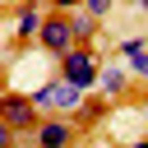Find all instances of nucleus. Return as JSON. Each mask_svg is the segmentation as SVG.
Returning a JSON list of instances; mask_svg holds the SVG:
<instances>
[{
	"instance_id": "obj_2",
	"label": "nucleus",
	"mask_w": 148,
	"mask_h": 148,
	"mask_svg": "<svg viewBox=\"0 0 148 148\" xmlns=\"http://www.w3.org/2000/svg\"><path fill=\"white\" fill-rule=\"evenodd\" d=\"M102 56H97V46H74V51H65L60 60H56V74L60 79H69L74 88H97V79H102Z\"/></svg>"
},
{
	"instance_id": "obj_3",
	"label": "nucleus",
	"mask_w": 148,
	"mask_h": 148,
	"mask_svg": "<svg viewBox=\"0 0 148 148\" xmlns=\"http://www.w3.org/2000/svg\"><path fill=\"white\" fill-rule=\"evenodd\" d=\"M0 125H9L14 134H32L42 125V111H37L32 92H18V88L0 92Z\"/></svg>"
},
{
	"instance_id": "obj_8",
	"label": "nucleus",
	"mask_w": 148,
	"mask_h": 148,
	"mask_svg": "<svg viewBox=\"0 0 148 148\" xmlns=\"http://www.w3.org/2000/svg\"><path fill=\"white\" fill-rule=\"evenodd\" d=\"M69 18H74V37H79V46H92V42H97V23H102V18H92L88 9H74Z\"/></svg>"
},
{
	"instance_id": "obj_11",
	"label": "nucleus",
	"mask_w": 148,
	"mask_h": 148,
	"mask_svg": "<svg viewBox=\"0 0 148 148\" xmlns=\"http://www.w3.org/2000/svg\"><path fill=\"white\" fill-rule=\"evenodd\" d=\"M130 74H134V79H148V51L130 56Z\"/></svg>"
},
{
	"instance_id": "obj_4",
	"label": "nucleus",
	"mask_w": 148,
	"mask_h": 148,
	"mask_svg": "<svg viewBox=\"0 0 148 148\" xmlns=\"http://www.w3.org/2000/svg\"><path fill=\"white\" fill-rule=\"evenodd\" d=\"M83 125L74 116H42V125L32 130V148H79Z\"/></svg>"
},
{
	"instance_id": "obj_1",
	"label": "nucleus",
	"mask_w": 148,
	"mask_h": 148,
	"mask_svg": "<svg viewBox=\"0 0 148 148\" xmlns=\"http://www.w3.org/2000/svg\"><path fill=\"white\" fill-rule=\"evenodd\" d=\"M32 102H37V111H42V116H79V111H83V102H88V92H83V88H74L69 79L51 74L46 83H37V88H32Z\"/></svg>"
},
{
	"instance_id": "obj_7",
	"label": "nucleus",
	"mask_w": 148,
	"mask_h": 148,
	"mask_svg": "<svg viewBox=\"0 0 148 148\" xmlns=\"http://www.w3.org/2000/svg\"><path fill=\"white\" fill-rule=\"evenodd\" d=\"M130 79H134L130 65H106L102 79H97V92H102L106 102H111V97H125V92H130Z\"/></svg>"
},
{
	"instance_id": "obj_6",
	"label": "nucleus",
	"mask_w": 148,
	"mask_h": 148,
	"mask_svg": "<svg viewBox=\"0 0 148 148\" xmlns=\"http://www.w3.org/2000/svg\"><path fill=\"white\" fill-rule=\"evenodd\" d=\"M46 0H18L14 5V42L18 46H28V42H37V32H42V23H46Z\"/></svg>"
},
{
	"instance_id": "obj_9",
	"label": "nucleus",
	"mask_w": 148,
	"mask_h": 148,
	"mask_svg": "<svg viewBox=\"0 0 148 148\" xmlns=\"http://www.w3.org/2000/svg\"><path fill=\"white\" fill-rule=\"evenodd\" d=\"M102 116H106V97H88V102H83V111H79L74 120H79V125L88 130V125H97Z\"/></svg>"
},
{
	"instance_id": "obj_16",
	"label": "nucleus",
	"mask_w": 148,
	"mask_h": 148,
	"mask_svg": "<svg viewBox=\"0 0 148 148\" xmlns=\"http://www.w3.org/2000/svg\"><path fill=\"white\" fill-rule=\"evenodd\" d=\"M139 9H143V14H148V0H139Z\"/></svg>"
},
{
	"instance_id": "obj_15",
	"label": "nucleus",
	"mask_w": 148,
	"mask_h": 148,
	"mask_svg": "<svg viewBox=\"0 0 148 148\" xmlns=\"http://www.w3.org/2000/svg\"><path fill=\"white\" fill-rule=\"evenodd\" d=\"M130 148H148V139H134V143H130Z\"/></svg>"
},
{
	"instance_id": "obj_12",
	"label": "nucleus",
	"mask_w": 148,
	"mask_h": 148,
	"mask_svg": "<svg viewBox=\"0 0 148 148\" xmlns=\"http://www.w3.org/2000/svg\"><path fill=\"white\" fill-rule=\"evenodd\" d=\"M46 9L51 14H74V9H83V0H46Z\"/></svg>"
},
{
	"instance_id": "obj_14",
	"label": "nucleus",
	"mask_w": 148,
	"mask_h": 148,
	"mask_svg": "<svg viewBox=\"0 0 148 148\" xmlns=\"http://www.w3.org/2000/svg\"><path fill=\"white\" fill-rule=\"evenodd\" d=\"M0 148H18V134H14L9 125H0Z\"/></svg>"
},
{
	"instance_id": "obj_13",
	"label": "nucleus",
	"mask_w": 148,
	"mask_h": 148,
	"mask_svg": "<svg viewBox=\"0 0 148 148\" xmlns=\"http://www.w3.org/2000/svg\"><path fill=\"white\" fill-rule=\"evenodd\" d=\"M83 9H88L92 18H106V14H111V0H83Z\"/></svg>"
},
{
	"instance_id": "obj_10",
	"label": "nucleus",
	"mask_w": 148,
	"mask_h": 148,
	"mask_svg": "<svg viewBox=\"0 0 148 148\" xmlns=\"http://www.w3.org/2000/svg\"><path fill=\"white\" fill-rule=\"evenodd\" d=\"M139 51H148L139 32H130V37H120V42H116V56H125V60H130V56H139Z\"/></svg>"
},
{
	"instance_id": "obj_5",
	"label": "nucleus",
	"mask_w": 148,
	"mask_h": 148,
	"mask_svg": "<svg viewBox=\"0 0 148 148\" xmlns=\"http://www.w3.org/2000/svg\"><path fill=\"white\" fill-rule=\"evenodd\" d=\"M79 46V37H74V18L69 14H46V23H42V32H37V51H46V56H65V51H74Z\"/></svg>"
}]
</instances>
